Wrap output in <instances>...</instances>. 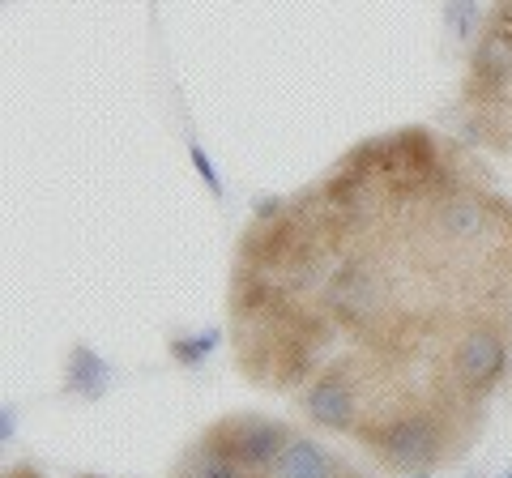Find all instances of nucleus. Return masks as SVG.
<instances>
[{"label":"nucleus","mask_w":512,"mask_h":478,"mask_svg":"<svg viewBox=\"0 0 512 478\" xmlns=\"http://www.w3.org/2000/svg\"><path fill=\"white\" fill-rule=\"evenodd\" d=\"M359 436L389 461L393 470H423L440 457V423L427 414H402L380 427H359Z\"/></svg>","instance_id":"2"},{"label":"nucleus","mask_w":512,"mask_h":478,"mask_svg":"<svg viewBox=\"0 0 512 478\" xmlns=\"http://www.w3.org/2000/svg\"><path fill=\"white\" fill-rule=\"evenodd\" d=\"M107 385H111V368L86 342H77L69 350V359H64V389L73 397H86V402H99L107 393Z\"/></svg>","instance_id":"7"},{"label":"nucleus","mask_w":512,"mask_h":478,"mask_svg":"<svg viewBox=\"0 0 512 478\" xmlns=\"http://www.w3.org/2000/svg\"><path fill=\"white\" fill-rule=\"evenodd\" d=\"M325 308L338 316V321H346L350 329L359 333H372L376 321L384 316V282L376 269H367L359 261L350 265H338L325 282Z\"/></svg>","instance_id":"3"},{"label":"nucleus","mask_w":512,"mask_h":478,"mask_svg":"<svg viewBox=\"0 0 512 478\" xmlns=\"http://www.w3.org/2000/svg\"><path fill=\"white\" fill-rule=\"evenodd\" d=\"M188 158H192V167H197V175H201V180H205V188H210V193H214V197H222V180H218V171H214V163H210V154H205V150L197 146V141H192V146H188Z\"/></svg>","instance_id":"11"},{"label":"nucleus","mask_w":512,"mask_h":478,"mask_svg":"<svg viewBox=\"0 0 512 478\" xmlns=\"http://www.w3.org/2000/svg\"><path fill=\"white\" fill-rule=\"evenodd\" d=\"M504 363H508V342L495 329H487V325L461 333V342L453 346V376H457V385L478 393V397L500 385Z\"/></svg>","instance_id":"4"},{"label":"nucleus","mask_w":512,"mask_h":478,"mask_svg":"<svg viewBox=\"0 0 512 478\" xmlns=\"http://www.w3.org/2000/svg\"><path fill=\"white\" fill-rule=\"evenodd\" d=\"M0 436H5V440H13V406H5V410H0Z\"/></svg>","instance_id":"12"},{"label":"nucleus","mask_w":512,"mask_h":478,"mask_svg":"<svg viewBox=\"0 0 512 478\" xmlns=\"http://www.w3.org/2000/svg\"><path fill=\"white\" fill-rule=\"evenodd\" d=\"M436 227L448 239H483L487 235V201L474 193H448L436 210Z\"/></svg>","instance_id":"6"},{"label":"nucleus","mask_w":512,"mask_h":478,"mask_svg":"<svg viewBox=\"0 0 512 478\" xmlns=\"http://www.w3.org/2000/svg\"><path fill=\"white\" fill-rule=\"evenodd\" d=\"M222 342V329H205V333H180V338H171V359L184 363V368H201L205 355H214Z\"/></svg>","instance_id":"9"},{"label":"nucleus","mask_w":512,"mask_h":478,"mask_svg":"<svg viewBox=\"0 0 512 478\" xmlns=\"http://www.w3.org/2000/svg\"><path fill=\"white\" fill-rule=\"evenodd\" d=\"M286 440H291V432H286L282 423H269V419H227L222 427H214V432L205 436L201 449L227 457L231 466H239V470H274V461L286 449Z\"/></svg>","instance_id":"1"},{"label":"nucleus","mask_w":512,"mask_h":478,"mask_svg":"<svg viewBox=\"0 0 512 478\" xmlns=\"http://www.w3.org/2000/svg\"><path fill=\"white\" fill-rule=\"evenodd\" d=\"M414 478H427V474H414Z\"/></svg>","instance_id":"13"},{"label":"nucleus","mask_w":512,"mask_h":478,"mask_svg":"<svg viewBox=\"0 0 512 478\" xmlns=\"http://www.w3.org/2000/svg\"><path fill=\"white\" fill-rule=\"evenodd\" d=\"M504 478H512V470H508V474H504Z\"/></svg>","instance_id":"14"},{"label":"nucleus","mask_w":512,"mask_h":478,"mask_svg":"<svg viewBox=\"0 0 512 478\" xmlns=\"http://www.w3.org/2000/svg\"><path fill=\"white\" fill-rule=\"evenodd\" d=\"M303 410L308 419L329 427V432H350L355 427V414H359V402H355V389L342 372H320L308 393H303Z\"/></svg>","instance_id":"5"},{"label":"nucleus","mask_w":512,"mask_h":478,"mask_svg":"<svg viewBox=\"0 0 512 478\" xmlns=\"http://www.w3.org/2000/svg\"><path fill=\"white\" fill-rule=\"evenodd\" d=\"M333 474H338L333 457L320 449V444L303 440V436L286 440V449L274 461V478H333Z\"/></svg>","instance_id":"8"},{"label":"nucleus","mask_w":512,"mask_h":478,"mask_svg":"<svg viewBox=\"0 0 512 478\" xmlns=\"http://www.w3.org/2000/svg\"><path fill=\"white\" fill-rule=\"evenodd\" d=\"M478 18H483L478 0H448L444 5V26H448V35L453 39H474Z\"/></svg>","instance_id":"10"}]
</instances>
